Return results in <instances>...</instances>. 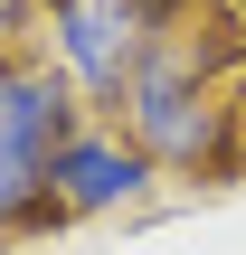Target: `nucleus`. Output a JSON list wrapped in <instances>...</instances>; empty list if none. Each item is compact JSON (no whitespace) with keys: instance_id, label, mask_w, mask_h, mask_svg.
Masks as SVG:
<instances>
[{"instance_id":"nucleus-1","label":"nucleus","mask_w":246,"mask_h":255,"mask_svg":"<svg viewBox=\"0 0 246 255\" xmlns=\"http://www.w3.org/2000/svg\"><path fill=\"white\" fill-rule=\"evenodd\" d=\"M114 114H123V132L152 151V170H228V161H237V104L218 95V76H209L180 38L133 66V85H123Z\"/></svg>"},{"instance_id":"nucleus-2","label":"nucleus","mask_w":246,"mask_h":255,"mask_svg":"<svg viewBox=\"0 0 246 255\" xmlns=\"http://www.w3.org/2000/svg\"><path fill=\"white\" fill-rule=\"evenodd\" d=\"M76 132V85L57 57H0V237L57 218L47 208V151Z\"/></svg>"},{"instance_id":"nucleus-3","label":"nucleus","mask_w":246,"mask_h":255,"mask_svg":"<svg viewBox=\"0 0 246 255\" xmlns=\"http://www.w3.org/2000/svg\"><path fill=\"white\" fill-rule=\"evenodd\" d=\"M180 28L152 9V0H47V47L66 66V85H85L95 104H123L133 66L152 47H171Z\"/></svg>"},{"instance_id":"nucleus-4","label":"nucleus","mask_w":246,"mask_h":255,"mask_svg":"<svg viewBox=\"0 0 246 255\" xmlns=\"http://www.w3.org/2000/svg\"><path fill=\"white\" fill-rule=\"evenodd\" d=\"M152 151L123 132V123H76L57 151H47V208L57 218H114L152 189Z\"/></svg>"}]
</instances>
